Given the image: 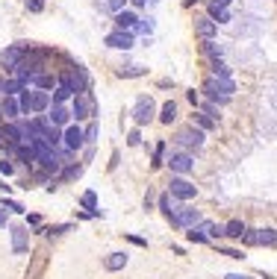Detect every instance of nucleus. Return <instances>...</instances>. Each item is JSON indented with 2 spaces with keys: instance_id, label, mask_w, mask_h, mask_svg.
<instances>
[{
  "instance_id": "37",
  "label": "nucleus",
  "mask_w": 277,
  "mask_h": 279,
  "mask_svg": "<svg viewBox=\"0 0 277 279\" xmlns=\"http://www.w3.org/2000/svg\"><path fill=\"white\" fill-rule=\"evenodd\" d=\"M12 171H15V168H12V162H9V159H3V162H0V174H3V176H9Z\"/></svg>"
},
{
  "instance_id": "29",
  "label": "nucleus",
  "mask_w": 277,
  "mask_h": 279,
  "mask_svg": "<svg viewBox=\"0 0 277 279\" xmlns=\"http://www.w3.org/2000/svg\"><path fill=\"white\" fill-rule=\"evenodd\" d=\"M192 121H195V124H198L201 129H212V124H216V121H212V118H206L204 112H198V115H192Z\"/></svg>"
},
{
  "instance_id": "36",
  "label": "nucleus",
  "mask_w": 277,
  "mask_h": 279,
  "mask_svg": "<svg viewBox=\"0 0 277 279\" xmlns=\"http://www.w3.org/2000/svg\"><path fill=\"white\" fill-rule=\"evenodd\" d=\"M189 241H198V244H201V241H206V235H204V232H198V229L192 226V229H189Z\"/></svg>"
},
{
  "instance_id": "18",
  "label": "nucleus",
  "mask_w": 277,
  "mask_h": 279,
  "mask_svg": "<svg viewBox=\"0 0 277 279\" xmlns=\"http://www.w3.org/2000/svg\"><path fill=\"white\" fill-rule=\"evenodd\" d=\"M257 244H263V247H277V232L274 229H257Z\"/></svg>"
},
{
  "instance_id": "41",
  "label": "nucleus",
  "mask_w": 277,
  "mask_h": 279,
  "mask_svg": "<svg viewBox=\"0 0 277 279\" xmlns=\"http://www.w3.org/2000/svg\"><path fill=\"white\" fill-rule=\"evenodd\" d=\"M6 223V209H0V226Z\"/></svg>"
},
{
  "instance_id": "38",
  "label": "nucleus",
  "mask_w": 277,
  "mask_h": 279,
  "mask_svg": "<svg viewBox=\"0 0 277 279\" xmlns=\"http://www.w3.org/2000/svg\"><path fill=\"white\" fill-rule=\"evenodd\" d=\"M127 141H130V147H139V144H142V135H139V132L133 129V132H130V138H127Z\"/></svg>"
},
{
  "instance_id": "3",
  "label": "nucleus",
  "mask_w": 277,
  "mask_h": 279,
  "mask_svg": "<svg viewBox=\"0 0 277 279\" xmlns=\"http://www.w3.org/2000/svg\"><path fill=\"white\" fill-rule=\"evenodd\" d=\"M168 215H171V223H177L183 229H192L195 223H201V212L189 209V206H177V203H174V209H171Z\"/></svg>"
},
{
  "instance_id": "15",
  "label": "nucleus",
  "mask_w": 277,
  "mask_h": 279,
  "mask_svg": "<svg viewBox=\"0 0 277 279\" xmlns=\"http://www.w3.org/2000/svg\"><path fill=\"white\" fill-rule=\"evenodd\" d=\"M9 232H12V250H15V253H27L30 238H27V229H24V226H12Z\"/></svg>"
},
{
  "instance_id": "35",
  "label": "nucleus",
  "mask_w": 277,
  "mask_h": 279,
  "mask_svg": "<svg viewBox=\"0 0 277 279\" xmlns=\"http://www.w3.org/2000/svg\"><path fill=\"white\" fill-rule=\"evenodd\" d=\"M27 9L30 12H41L45 9V0H27Z\"/></svg>"
},
{
  "instance_id": "40",
  "label": "nucleus",
  "mask_w": 277,
  "mask_h": 279,
  "mask_svg": "<svg viewBox=\"0 0 277 279\" xmlns=\"http://www.w3.org/2000/svg\"><path fill=\"white\" fill-rule=\"evenodd\" d=\"M227 279H251V276H242V273H227Z\"/></svg>"
},
{
  "instance_id": "23",
  "label": "nucleus",
  "mask_w": 277,
  "mask_h": 279,
  "mask_svg": "<svg viewBox=\"0 0 277 279\" xmlns=\"http://www.w3.org/2000/svg\"><path fill=\"white\" fill-rule=\"evenodd\" d=\"M142 74H145L142 65H127V68H118V77H124V80H130V77H142Z\"/></svg>"
},
{
  "instance_id": "44",
  "label": "nucleus",
  "mask_w": 277,
  "mask_h": 279,
  "mask_svg": "<svg viewBox=\"0 0 277 279\" xmlns=\"http://www.w3.org/2000/svg\"><path fill=\"white\" fill-rule=\"evenodd\" d=\"M0 94H3V80H0Z\"/></svg>"
},
{
  "instance_id": "14",
  "label": "nucleus",
  "mask_w": 277,
  "mask_h": 279,
  "mask_svg": "<svg viewBox=\"0 0 277 279\" xmlns=\"http://www.w3.org/2000/svg\"><path fill=\"white\" fill-rule=\"evenodd\" d=\"M195 33L201 35V38H212V35L218 33V24L212 21V18H209V15H206V18H198V21H195Z\"/></svg>"
},
{
  "instance_id": "2",
  "label": "nucleus",
  "mask_w": 277,
  "mask_h": 279,
  "mask_svg": "<svg viewBox=\"0 0 277 279\" xmlns=\"http://www.w3.org/2000/svg\"><path fill=\"white\" fill-rule=\"evenodd\" d=\"M59 82L62 85H68L71 88V94H83V91H89V77H86V71L77 65V68H71V71H65L59 77Z\"/></svg>"
},
{
  "instance_id": "30",
  "label": "nucleus",
  "mask_w": 277,
  "mask_h": 279,
  "mask_svg": "<svg viewBox=\"0 0 277 279\" xmlns=\"http://www.w3.org/2000/svg\"><path fill=\"white\" fill-rule=\"evenodd\" d=\"M142 24H136L133 30H139V33H145V35H151L154 33V18H139Z\"/></svg>"
},
{
  "instance_id": "31",
  "label": "nucleus",
  "mask_w": 277,
  "mask_h": 279,
  "mask_svg": "<svg viewBox=\"0 0 277 279\" xmlns=\"http://www.w3.org/2000/svg\"><path fill=\"white\" fill-rule=\"evenodd\" d=\"M212 74H216V77H230V68L224 62H212Z\"/></svg>"
},
{
  "instance_id": "33",
  "label": "nucleus",
  "mask_w": 277,
  "mask_h": 279,
  "mask_svg": "<svg viewBox=\"0 0 277 279\" xmlns=\"http://www.w3.org/2000/svg\"><path fill=\"white\" fill-rule=\"evenodd\" d=\"M242 241L248 247H257V229H245V235H242Z\"/></svg>"
},
{
  "instance_id": "11",
  "label": "nucleus",
  "mask_w": 277,
  "mask_h": 279,
  "mask_svg": "<svg viewBox=\"0 0 277 279\" xmlns=\"http://www.w3.org/2000/svg\"><path fill=\"white\" fill-rule=\"evenodd\" d=\"M168 165H171V171H174V174H189V171L195 168V162H192V156H189V153H171Z\"/></svg>"
},
{
  "instance_id": "42",
  "label": "nucleus",
  "mask_w": 277,
  "mask_h": 279,
  "mask_svg": "<svg viewBox=\"0 0 277 279\" xmlns=\"http://www.w3.org/2000/svg\"><path fill=\"white\" fill-rule=\"evenodd\" d=\"M147 0H133V6H145Z\"/></svg>"
},
{
  "instance_id": "26",
  "label": "nucleus",
  "mask_w": 277,
  "mask_h": 279,
  "mask_svg": "<svg viewBox=\"0 0 277 279\" xmlns=\"http://www.w3.org/2000/svg\"><path fill=\"white\" fill-rule=\"evenodd\" d=\"M97 132H100V127H97V121H92L89 127L83 129V138H86V144H92V141H97Z\"/></svg>"
},
{
  "instance_id": "34",
  "label": "nucleus",
  "mask_w": 277,
  "mask_h": 279,
  "mask_svg": "<svg viewBox=\"0 0 277 279\" xmlns=\"http://www.w3.org/2000/svg\"><path fill=\"white\" fill-rule=\"evenodd\" d=\"M3 209L18 212V215H21V212H24V206H21V203H15V200H3Z\"/></svg>"
},
{
  "instance_id": "10",
  "label": "nucleus",
  "mask_w": 277,
  "mask_h": 279,
  "mask_svg": "<svg viewBox=\"0 0 277 279\" xmlns=\"http://www.w3.org/2000/svg\"><path fill=\"white\" fill-rule=\"evenodd\" d=\"M133 118H136V124H147L154 118V100L151 97H139L136 109H133Z\"/></svg>"
},
{
  "instance_id": "12",
  "label": "nucleus",
  "mask_w": 277,
  "mask_h": 279,
  "mask_svg": "<svg viewBox=\"0 0 277 279\" xmlns=\"http://www.w3.org/2000/svg\"><path fill=\"white\" fill-rule=\"evenodd\" d=\"M0 118H6V121H18V118H21V103H18V97H3V100H0Z\"/></svg>"
},
{
  "instance_id": "43",
  "label": "nucleus",
  "mask_w": 277,
  "mask_h": 279,
  "mask_svg": "<svg viewBox=\"0 0 277 279\" xmlns=\"http://www.w3.org/2000/svg\"><path fill=\"white\" fill-rule=\"evenodd\" d=\"M192 3H195V0H183V6H192Z\"/></svg>"
},
{
  "instance_id": "25",
  "label": "nucleus",
  "mask_w": 277,
  "mask_h": 279,
  "mask_svg": "<svg viewBox=\"0 0 277 279\" xmlns=\"http://www.w3.org/2000/svg\"><path fill=\"white\" fill-rule=\"evenodd\" d=\"M174 118H177V106H174V103L168 100V103L162 106V115H159V121H162V124H171Z\"/></svg>"
},
{
  "instance_id": "20",
  "label": "nucleus",
  "mask_w": 277,
  "mask_h": 279,
  "mask_svg": "<svg viewBox=\"0 0 277 279\" xmlns=\"http://www.w3.org/2000/svg\"><path fill=\"white\" fill-rule=\"evenodd\" d=\"M33 85H36V88H56L59 80H56V77H50V74H41V77L33 80ZM33 85H30V88H33Z\"/></svg>"
},
{
  "instance_id": "9",
  "label": "nucleus",
  "mask_w": 277,
  "mask_h": 279,
  "mask_svg": "<svg viewBox=\"0 0 277 279\" xmlns=\"http://www.w3.org/2000/svg\"><path fill=\"white\" fill-rule=\"evenodd\" d=\"M106 47H112V50H130L133 47V33H127V30L109 33L106 35Z\"/></svg>"
},
{
  "instance_id": "32",
  "label": "nucleus",
  "mask_w": 277,
  "mask_h": 279,
  "mask_svg": "<svg viewBox=\"0 0 277 279\" xmlns=\"http://www.w3.org/2000/svg\"><path fill=\"white\" fill-rule=\"evenodd\" d=\"M159 209L171 212V209H174V197H171V194H162V197H159Z\"/></svg>"
},
{
  "instance_id": "13",
  "label": "nucleus",
  "mask_w": 277,
  "mask_h": 279,
  "mask_svg": "<svg viewBox=\"0 0 277 279\" xmlns=\"http://www.w3.org/2000/svg\"><path fill=\"white\" fill-rule=\"evenodd\" d=\"M177 144L180 147H201L204 144V132L201 129H183L180 135H177Z\"/></svg>"
},
{
  "instance_id": "16",
  "label": "nucleus",
  "mask_w": 277,
  "mask_h": 279,
  "mask_svg": "<svg viewBox=\"0 0 277 279\" xmlns=\"http://www.w3.org/2000/svg\"><path fill=\"white\" fill-rule=\"evenodd\" d=\"M136 21H139V18H136L130 9H121L118 15H115V24H118V30H127V33H130L133 27H136Z\"/></svg>"
},
{
  "instance_id": "6",
  "label": "nucleus",
  "mask_w": 277,
  "mask_h": 279,
  "mask_svg": "<svg viewBox=\"0 0 277 279\" xmlns=\"http://www.w3.org/2000/svg\"><path fill=\"white\" fill-rule=\"evenodd\" d=\"M62 141H65V147H68V150H80V147H83L86 144V138H83V127H80V124H68V127L62 129Z\"/></svg>"
},
{
  "instance_id": "21",
  "label": "nucleus",
  "mask_w": 277,
  "mask_h": 279,
  "mask_svg": "<svg viewBox=\"0 0 277 279\" xmlns=\"http://www.w3.org/2000/svg\"><path fill=\"white\" fill-rule=\"evenodd\" d=\"M224 235H230V238H242V235H245V223H242V221L224 223Z\"/></svg>"
},
{
  "instance_id": "17",
  "label": "nucleus",
  "mask_w": 277,
  "mask_h": 279,
  "mask_svg": "<svg viewBox=\"0 0 277 279\" xmlns=\"http://www.w3.org/2000/svg\"><path fill=\"white\" fill-rule=\"evenodd\" d=\"M127 265V253H109L106 259H103V268L106 270H121Z\"/></svg>"
},
{
  "instance_id": "22",
  "label": "nucleus",
  "mask_w": 277,
  "mask_h": 279,
  "mask_svg": "<svg viewBox=\"0 0 277 279\" xmlns=\"http://www.w3.org/2000/svg\"><path fill=\"white\" fill-rule=\"evenodd\" d=\"M74 94H71V88H68V85H56V88H53V103H65V100H71Z\"/></svg>"
},
{
  "instance_id": "8",
  "label": "nucleus",
  "mask_w": 277,
  "mask_h": 279,
  "mask_svg": "<svg viewBox=\"0 0 277 279\" xmlns=\"http://www.w3.org/2000/svg\"><path fill=\"white\" fill-rule=\"evenodd\" d=\"M171 197L177 200H192L195 197V185L189 182V179H183V176H177V179H171Z\"/></svg>"
},
{
  "instance_id": "19",
  "label": "nucleus",
  "mask_w": 277,
  "mask_h": 279,
  "mask_svg": "<svg viewBox=\"0 0 277 279\" xmlns=\"http://www.w3.org/2000/svg\"><path fill=\"white\" fill-rule=\"evenodd\" d=\"M212 80H216V88L224 94V97H230V94L236 91V82L230 80V77H212Z\"/></svg>"
},
{
  "instance_id": "5",
  "label": "nucleus",
  "mask_w": 277,
  "mask_h": 279,
  "mask_svg": "<svg viewBox=\"0 0 277 279\" xmlns=\"http://www.w3.org/2000/svg\"><path fill=\"white\" fill-rule=\"evenodd\" d=\"M27 56V47L24 44H12V47H6L3 53H0V68L3 71H15L18 68V62Z\"/></svg>"
},
{
  "instance_id": "39",
  "label": "nucleus",
  "mask_w": 277,
  "mask_h": 279,
  "mask_svg": "<svg viewBox=\"0 0 277 279\" xmlns=\"http://www.w3.org/2000/svg\"><path fill=\"white\" fill-rule=\"evenodd\" d=\"M227 3H230V0H212L209 6H212V9H227Z\"/></svg>"
},
{
  "instance_id": "24",
  "label": "nucleus",
  "mask_w": 277,
  "mask_h": 279,
  "mask_svg": "<svg viewBox=\"0 0 277 279\" xmlns=\"http://www.w3.org/2000/svg\"><path fill=\"white\" fill-rule=\"evenodd\" d=\"M204 50H206V53H209V56H212V59H216V62H218V59H221V56H224V47H221V44H216L212 38H206Z\"/></svg>"
},
{
  "instance_id": "4",
  "label": "nucleus",
  "mask_w": 277,
  "mask_h": 279,
  "mask_svg": "<svg viewBox=\"0 0 277 279\" xmlns=\"http://www.w3.org/2000/svg\"><path fill=\"white\" fill-rule=\"evenodd\" d=\"M71 118L80 124L86 118H95V100H92V94L83 91V94H74V109H71Z\"/></svg>"
},
{
  "instance_id": "7",
  "label": "nucleus",
  "mask_w": 277,
  "mask_h": 279,
  "mask_svg": "<svg viewBox=\"0 0 277 279\" xmlns=\"http://www.w3.org/2000/svg\"><path fill=\"white\" fill-rule=\"evenodd\" d=\"M50 115H48V121L50 124H53V127H68V124H71V109H65V103H53L48 109Z\"/></svg>"
},
{
  "instance_id": "27",
  "label": "nucleus",
  "mask_w": 277,
  "mask_h": 279,
  "mask_svg": "<svg viewBox=\"0 0 277 279\" xmlns=\"http://www.w3.org/2000/svg\"><path fill=\"white\" fill-rule=\"evenodd\" d=\"M124 3H127V0H103V3H100V9H106V12H112V15H118V12L124 9Z\"/></svg>"
},
{
  "instance_id": "28",
  "label": "nucleus",
  "mask_w": 277,
  "mask_h": 279,
  "mask_svg": "<svg viewBox=\"0 0 277 279\" xmlns=\"http://www.w3.org/2000/svg\"><path fill=\"white\" fill-rule=\"evenodd\" d=\"M83 206L86 209H92V215H97V194L95 191H86L83 194Z\"/></svg>"
},
{
  "instance_id": "1",
  "label": "nucleus",
  "mask_w": 277,
  "mask_h": 279,
  "mask_svg": "<svg viewBox=\"0 0 277 279\" xmlns=\"http://www.w3.org/2000/svg\"><path fill=\"white\" fill-rule=\"evenodd\" d=\"M18 103H21V115H41L50 109V94L38 88H24L18 94Z\"/></svg>"
}]
</instances>
